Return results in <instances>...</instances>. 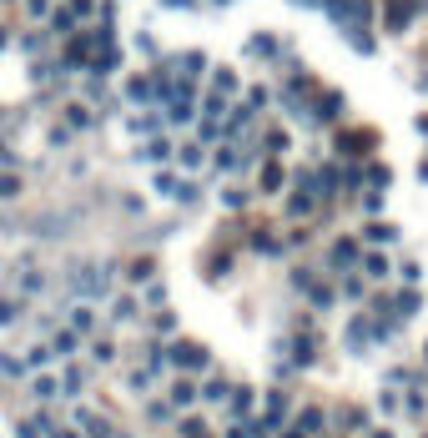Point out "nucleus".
I'll return each instance as SVG.
<instances>
[{
	"instance_id": "f257e3e1",
	"label": "nucleus",
	"mask_w": 428,
	"mask_h": 438,
	"mask_svg": "<svg viewBox=\"0 0 428 438\" xmlns=\"http://www.w3.org/2000/svg\"><path fill=\"white\" fill-rule=\"evenodd\" d=\"M172 363H182V368H207V348H197V343H177V348H172Z\"/></svg>"
},
{
	"instance_id": "f03ea898",
	"label": "nucleus",
	"mask_w": 428,
	"mask_h": 438,
	"mask_svg": "<svg viewBox=\"0 0 428 438\" xmlns=\"http://www.w3.org/2000/svg\"><path fill=\"white\" fill-rule=\"evenodd\" d=\"M76 428H86L91 438H111V428H106V423H101L91 408H76Z\"/></svg>"
},
{
	"instance_id": "7ed1b4c3",
	"label": "nucleus",
	"mask_w": 428,
	"mask_h": 438,
	"mask_svg": "<svg viewBox=\"0 0 428 438\" xmlns=\"http://www.w3.org/2000/svg\"><path fill=\"white\" fill-rule=\"evenodd\" d=\"M91 327H96L91 307H71V333H91Z\"/></svg>"
},
{
	"instance_id": "20e7f679",
	"label": "nucleus",
	"mask_w": 428,
	"mask_h": 438,
	"mask_svg": "<svg viewBox=\"0 0 428 438\" xmlns=\"http://www.w3.org/2000/svg\"><path fill=\"white\" fill-rule=\"evenodd\" d=\"M31 393H35V398H61V383H56V378H35Z\"/></svg>"
},
{
	"instance_id": "39448f33",
	"label": "nucleus",
	"mask_w": 428,
	"mask_h": 438,
	"mask_svg": "<svg viewBox=\"0 0 428 438\" xmlns=\"http://www.w3.org/2000/svg\"><path fill=\"white\" fill-rule=\"evenodd\" d=\"M227 393H232V388H227V383H222V378H212V383H207V388H202V398H207V403H222Z\"/></svg>"
},
{
	"instance_id": "423d86ee",
	"label": "nucleus",
	"mask_w": 428,
	"mask_h": 438,
	"mask_svg": "<svg viewBox=\"0 0 428 438\" xmlns=\"http://www.w3.org/2000/svg\"><path fill=\"white\" fill-rule=\"evenodd\" d=\"M368 338H373V333H368V322H363V317H358V322H353V327H348V348H363V343H368Z\"/></svg>"
},
{
	"instance_id": "0eeeda50",
	"label": "nucleus",
	"mask_w": 428,
	"mask_h": 438,
	"mask_svg": "<svg viewBox=\"0 0 428 438\" xmlns=\"http://www.w3.org/2000/svg\"><path fill=\"white\" fill-rule=\"evenodd\" d=\"M408 21H413V6H408V0H398V11L388 16V26H393V31H403Z\"/></svg>"
},
{
	"instance_id": "6e6552de",
	"label": "nucleus",
	"mask_w": 428,
	"mask_h": 438,
	"mask_svg": "<svg viewBox=\"0 0 428 438\" xmlns=\"http://www.w3.org/2000/svg\"><path fill=\"white\" fill-rule=\"evenodd\" d=\"M81 333H56V343H50V353H76Z\"/></svg>"
},
{
	"instance_id": "1a4fd4ad",
	"label": "nucleus",
	"mask_w": 428,
	"mask_h": 438,
	"mask_svg": "<svg viewBox=\"0 0 428 438\" xmlns=\"http://www.w3.org/2000/svg\"><path fill=\"white\" fill-rule=\"evenodd\" d=\"M252 403H257V398H252V388H237V398H232V413L242 418V413H252Z\"/></svg>"
},
{
	"instance_id": "9d476101",
	"label": "nucleus",
	"mask_w": 428,
	"mask_h": 438,
	"mask_svg": "<svg viewBox=\"0 0 428 438\" xmlns=\"http://www.w3.org/2000/svg\"><path fill=\"white\" fill-rule=\"evenodd\" d=\"M40 288H45V278L26 267V272H21V292H40Z\"/></svg>"
},
{
	"instance_id": "9b49d317",
	"label": "nucleus",
	"mask_w": 428,
	"mask_h": 438,
	"mask_svg": "<svg viewBox=\"0 0 428 438\" xmlns=\"http://www.w3.org/2000/svg\"><path fill=\"white\" fill-rule=\"evenodd\" d=\"M172 403H182V408L197 403V388H192V383H177V388H172Z\"/></svg>"
},
{
	"instance_id": "f8f14e48",
	"label": "nucleus",
	"mask_w": 428,
	"mask_h": 438,
	"mask_svg": "<svg viewBox=\"0 0 428 438\" xmlns=\"http://www.w3.org/2000/svg\"><path fill=\"white\" fill-rule=\"evenodd\" d=\"M317 423H323V413H317V408H312V413H302V418H297V428H292V433H302V438H307V433H312Z\"/></svg>"
},
{
	"instance_id": "ddd939ff",
	"label": "nucleus",
	"mask_w": 428,
	"mask_h": 438,
	"mask_svg": "<svg viewBox=\"0 0 428 438\" xmlns=\"http://www.w3.org/2000/svg\"><path fill=\"white\" fill-rule=\"evenodd\" d=\"M50 358H56V353H50V348H31V353H26V368H45Z\"/></svg>"
},
{
	"instance_id": "4468645a",
	"label": "nucleus",
	"mask_w": 428,
	"mask_h": 438,
	"mask_svg": "<svg viewBox=\"0 0 428 438\" xmlns=\"http://www.w3.org/2000/svg\"><path fill=\"white\" fill-rule=\"evenodd\" d=\"M353 257H358V247H353V242H338V247H333V262H338V267H348Z\"/></svg>"
},
{
	"instance_id": "2eb2a0df",
	"label": "nucleus",
	"mask_w": 428,
	"mask_h": 438,
	"mask_svg": "<svg viewBox=\"0 0 428 438\" xmlns=\"http://www.w3.org/2000/svg\"><path fill=\"white\" fill-rule=\"evenodd\" d=\"M393 307H398L403 317H413V312H418V292H398V302H393Z\"/></svg>"
},
{
	"instance_id": "dca6fc26",
	"label": "nucleus",
	"mask_w": 428,
	"mask_h": 438,
	"mask_svg": "<svg viewBox=\"0 0 428 438\" xmlns=\"http://www.w3.org/2000/svg\"><path fill=\"white\" fill-rule=\"evenodd\" d=\"M177 66H182V71H187V76H202V71H207V61H202V56H182V61H177Z\"/></svg>"
},
{
	"instance_id": "f3484780",
	"label": "nucleus",
	"mask_w": 428,
	"mask_h": 438,
	"mask_svg": "<svg viewBox=\"0 0 428 438\" xmlns=\"http://www.w3.org/2000/svg\"><path fill=\"white\" fill-rule=\"evenodd\" d=\"M146 156H151V161H167V156H172V146H167V141H151V146H146Z\"/></svg>"
},
{
	"instance_id": "a211bd4d",
	"label": "nucleus",
	"mask_w": 428,
	"mask_h": 438,
	"mask_svg": "<svg viewBox=\"0 0 428 438\" xmlns=\"http://www.w3.org/2000/svg\"><path fill=\"white\" fill-rule=\"evenodd\" d=\"M383 272H388V262H383L378 252H373V257H368V278H383Z\"/></svg>"
},
{
	"instance_id": "6ab92c4d",
	"label": "nucleus",
	"mask_w": 428,
	"mask_h": 438,
	"mask_svg": "<svg viewBox=\"0 0 428 438\" xmlns=\"http://www.w3.org/2000/svg\"><path fill=\"white\" fill-rule=\"evenodd\" d=\"M131 312H136V302H131V297H121V302L111 307V317H116V322H121V317H131Z\"/></svg>"
},
{
	"instance_id": "aec40b11",
	"label": "nucleus",
	"mask_w": 428,
	"mask_h": 438,
	"mask_svg": "<svg viewBox=\"0 0 428 438\" xmlns=\"http://www.w3.org/2000/svg\"><path fill=\"white\" fill-rule=\"evenodd\" d=\"M6 322H16V302H11V297H0V327H6Z\"/></svg>"
},
{
	"instance_id": "412c9836",
	"label": "nucleus",
	"mask_w": 428,
	"mask_h": 438,
	"mask_svg": "<svg viewBox=\"0 0 428 438\" xmlns=\"http://www.w3.org/2000/svg\"><path fill=\"white\" fill-rule=\"evenodd\" d=\"M61 393H81V373H76V368L66 373V383H61Z\"/></svg>"
},
{
	"instance_id": "4be33fe9",
	"label": "nucleus",
	"mask_w": 428,
	"mask_h": 438,
	"mask_svg": "<svg viewBox=\"0 0 428 438\" xmlns=\"http://www.w3.org/2000/svg\"><path fill=\"white\" fill-rule=\"evenodd\" d=\"M202 161V146H182V167H197Z\"/></svg>"
},
{
	"instance_id": "5701e85b",
	"label": "nucleus",
	"mask_w": 428,
	"mask_h": 438,
	"mask_svg": "<svg viewBox=\"0 0 428 438\" xmlns=\"http://www.w3.org/2000/svg\"><path fill=\"white\" fill-rule=\"evenodd\" d=\"M368 237H373V242H393L398 232H393V227H368Z\"/></svg>"
},
{
	"instance_id": "b1692460",
	"label": "nucleus",
	"mask_w": 428,
	"mask_h": 438,
	"mask_svg": "<svg viewBox=\"0 0 428 438\" xmlns=\"http://www.w3.org/2000/svg\"><path fill=\"white\" fill-rule=\"evenodd\" d=\"M50 438H76V433L71 428H50Z\"/></svg>"
},
{
	"instance_id": "393cba45",
	"label": "nucleus",
	"mask_w": 428,
	"mask_h": 438,
	"mask_svg": "<svg viewBox=\"0 0 428 438\" xmlns=\"http://www.w3.org/2000/svg\"><path fill=\"white\" fill-rule=\"evenodd\" d=\"M167 6H177V11H192V0H167Z\"/></svg>"
},
{
	"instance_id": "a878e982",
	"label": "nucleus",
	"mask_w": 428,
	"mask_h": 438,
	"mask_svg": "<svg viewBox=\"0 0 428 438\" xmlns=\"http://www.w3.org/2000/svg\"><path fill=\"white\" fill-rule=\"evenodd\" d=\"M373 438H393V433H388V428H378V433H373Z\"/></svg>"
}]
</instances>
